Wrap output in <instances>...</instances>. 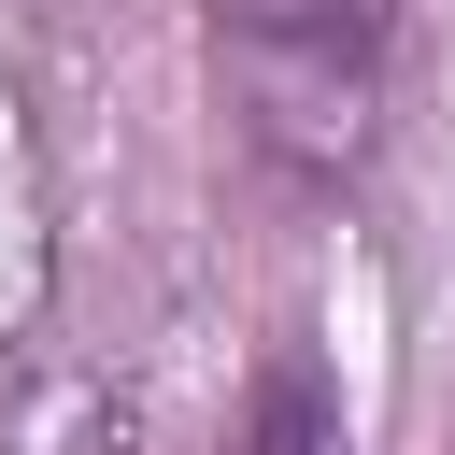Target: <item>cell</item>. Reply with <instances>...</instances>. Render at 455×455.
Returning <instances> with one entry per match:
<instances>
[{"instance_id": "3957f363", "label": "cell", "mask_w": 455, "mask_h": 455, "mask_svg": "<svg viewBox=\"0 0 455 455\" xmlns=\"http://www.w3.org/2000/svg\"><path fill=\"white\" fill-rule=\"evenodd\" d=\"M57 14H71V0H57Z\"/></svg>"}, {"instance_id": "7a4b0ae2", "label": "cell", "mask_w": 455, "mask_h": 455, "mask_svg": "<svg viewBox=\"0 0 455 455\" xmlns=\"http://www.w3.org/2000/svg\"><path fill=\"white\" fill-rule=\"evenodd\" d=\"M228 455H355V412H341V384H327V355L299 327L256 355V384L228 412Z\"/></svg>"}, {"instance_id": "6da1fadb", "label": "cell", "mask_w": 455, "mask_h": 455, "mask_svg": "<svg viewBox=\"0 0 455 455\" xmlns=\"http://www.w3.org/2000/svg\"><path fill=\"white\" fill-rule=\"evenodd\" d=\"M398 0H213V100L270 185H355L384 142Z\"/></svg>"}]
</instances>
